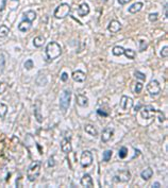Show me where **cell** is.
<instances>
[{
    "label": "cell",
    "instance_id": "10",
    "mask_svg": "<svg viewBox=\"0 0 168 188\" xmlns=\"http://www.w3.org/2000/svg\"><path fill=\"white\" fill-rule=\"evenodd\" d=\"M61 149L64 153L68 154L72 151V146L71 143H70V138H64L62 141H61Z\"/></svg>",
    "mask_w": 168,
    "mask_h": 188
},
{
    "label": "cell",
    "instance_id": "39",
    "mask_svg": "<svg viewBox=\"0 0 168 188\" xmlns=\"http://www.w3.org/2000/svg\"><path fill=\"white\" fill-rule=\"evenodd\" d=\"M61 80H62L63 82H66V81L68 80V74H66V72H63L62 76H61Z\"/></svg>",
    "mask_w": 168,
    "mask_h": 188
},
{
    "label": "cell",
    "instance_id": "45",
    "mask_svg": "<svg viewBox=\"0 0 168 188\" xmlns=\"http://www.w3.org/2000/svg\"><path fill=\"white\" fill-rule=\"evenodd\" d=\"M152 187H153V188H160V187H161V184L157 183V182H155V183H153Z\"/></svg>",
    "mask_w": 168,
    "mask_h": 188
},
{
    "label": "cell",
    "instance_id": "33",
    "mask_svg": "<svg viewBox=\"0 0 168 188\" xmlns=\"http://www.w3.org/2000/svg\"><path fill=\"white\" fill-rule=\"evenodd\" d=\"M157 17H159V14H157V13H151V14H149V16H148L149 20H150L151 23H154V21H157Z\"/></svg>",
    "mask_w": 168,
    "mask_h": 188
},
{
    "label": "cell",
    "instance_id": "12",
    "mask_svg": "<svg viewBox=\"0 0 168 188\" xmlns=\"http://www.w3.org/2000/svg\"><path fill=\"white\" fill-rule=\"evenodd\" d=\"M121 29V24L119 23L118 20H112L110 21L108 26V30L111 33H117L118 31H120Z\"/></svg>",
    "mask_w": 168,
    "mask_h": 188
},
{
    "label": "cell",
    "instance_id": "3",
    "mask_svg": "<svg viewBox=\"0 0 168 188\" xmlns=\"http://www.w3.org/2000/svg\"><path fill=\"white\" fill-rule=\"evenodd\" d=\"M70 11H71V9H70L69 5H67V3H61L55 9V11H54L53 16L56 19H63V18L67 17L69 15Z\"/></svg>",
    "mask_w": 168,
    "mask_h": 188
},
{
    "label": "cell",
    "instance_id": "25",
    "mask_svg": "<svg viewBox=\"0 0 168 188\" xmlns=\"http://www.w3.org/2000/svg\"><path fill=\"white\" fill-rule=\"evenodd\" d=\"M8 114V105L5 103L0 102V118L3 119Z\"/></svg>",
    "mask_w": 168,
    "mask_h": 188
},
{
    "label": "cell",
    "instance_id": "35",
    "mask_svg": "<svg viewBox=\"0 0 168 188\" xmlns=\"http://www.w3.org/2000/svg\"><path fill=\"white\" fill-rule=\"evenodd\" d=\"M25 68L28 70L32 69L33 68V61L32 60H27V62L25 63Z\"/></svg>",
    "mask_w": 168,
    "mask_h": 188
},
{
    "label": "cell",
    "instance_id": "24",
    "mask_svg": "<svg viewBox=\"0 0 168 188\" xmlns=\"http://www.w3.org/2000/svg\"><path fill=\"white\" fill-rule=\"evenodd\" d=\"M10 33V29L8 26H0V38H3V37H7Z\"/></svg>",
    "mask_w": 168,
    "mask_h": 188
},
{
    "label": "cell",
    "instance_id": "9",
    "mask_svg": "<svg viewBox=\"0 0 168 188\" xmlns=\"http://www.w3.org/2000/svg\"><path fill=\"white\" fill-rule=\"evenodd\" d=\"M151 114H157V110H154V108L151 105H147L141 111V115L144 119L150 118Z\"/></svg>",
    "mask_w": 168,
    "mask_h": 188
},
{
    "label": "cell",
    "instance_id": "1",
    "mask_svg": "<svg viewBox=\"0 0 168 188\" xmlns=\"http://www.w3.org/2000/svg\"><path fill=\"white\" fill-rule=\"evenodd\" d=\"M62 54V48L55 42H51L46 47V55H47V61H53L58 58Z\"/></svg>",
    "mask_w": 168,
    "mask_h": 188
},
{
    "label": "cell",
    "instance_id": "2",
    "mask_svg": "<svg viewBox=\"0 0 168 188\" xmlns=\"http://www.w3.org/2000/svg\"><path fill=\"white\" fill-rule=\"evenodd\" d=\"M40 172V161H33L28 169L27 177L30 182H34L38 177Z\"/></svg>",
    "mask_w": 168,
    "mask_h": 188
},
{
    "label": "cell",
    "instance_id": "43",
    "mask_svg": "<svg viewBox=\"0 0 168 188\" xmlns=\"http://www.w3.org/2000/svg\"><path fill=\"white\" fill-rule=\"evenodd\" d=\"M131 0H118V2H119V5H127L128 2H130Z\"/></svg>",
    "mask_w": 168,
    "mask_h": 188
},
{
    "label": "cell",
    "instance_id": "22",
    "mask_svg": "<svg viewBox=\"0 0 168 188\" xmlns=\"http://www.w3.org/2000/svg\"><path fill=\"white\" fill-rule=\"evenodd\" d=\"M84 130H85L86 133H88V134L92 135V136L96 137L97 135H98V131H97V129L95 128L93 124H85V127H84Z\"/></svg>",
    "mask_w": 168,
    "mask_h": 188
},
{
    "label": "cell",
    "instance_id": "29",
    "mask_svg": "<svg viewBox=\"0 0 168 188\" xmlns=\"http://www.w3.org/2000/svg\"><path fill=\"white\" fill-rule=\"evenodd\" d=\"M127 155H128V149L125 148V147H121V148L119 149L118 156L120 157V158H125Z\"/></svg>",
    "mask_w": 168,
    "mask_h": 188
},
{
    "label": "cell",
    "instance_id": "8",
    "mask_svg": "<svg viewBox=\"0 0 168 188\" xmlns=\"http://www.w3.org/2000/svg\"><path fill=\"white\" fill-rule=\"evenodd\" d=\"M131 177V173L129 170H121L120 172H118V174L115 177L117 182H122V183H125L128 182Z\"/></svg>",
    "mask_w": 168,
    "mask_h": 188
},
{
    "label": "cell",
    "instance_id": "4",
    "mask_svg": "<svg viewBox=\"0 0 168 188\" xmlns=\"http://www.w3.org/2000/svg\"><path fill=\"white\" fill-rule=\"evenodd\" d=\"M70 99H71V92L69 89L63 90L62 95L60 97V108L63 112H66L67 108H69Z\"/></svg>",
    "mask_w": 168,
    "mask_h": 188
},
{
    "label": "cell",
    "instance_id": "5",
    "mask_svg": "<svg viewBox=\"0 0 168 188\" xmlns=\"http://www.w3.org/2000/svg\"><path fill=\"white\" fill-rule=\"evenodd\" d=\"M147 90L151 97H157L161 92V86L157 80H151L147 85Z\"/></svg>",
    "mask_w": 168,
    "mask_h": 188
},
{
    "label": "cell",
    "instance_id": "41",
    "mask_svg": "<svg viewBox=\"0 0 168 188\" xmlns=\"http://www.w3.org/2000/svg\"><path fill=\"white\" fill-rule=\"evenodd\" d=\"M97 114L100 115V116H103V117H106L109 116V114L106 112H102V110H98L97 111Z\"/></svg>",
    "mask_w": 168,
    "mask_h": 188
},
{
    "label": "cell",
    "instance_id": "19",
    "mask_svg": "<svg viewBox=\"0 0 168 188\" xmlns=\"http://www.w3.org/2000/svg\"><path fill=\"white\" fill-rule=\"evenodd\" d=\"M45 42H46V38L44 37V36H42V35L36 36V37H34V39H33V45H34V47L40 48L45 44Z\"/></svg>",
    "mask_w": 168,
    "mask_h": 188
},
{
    "label": "cell",
    "instance_id": "47",
    "mask_svg": "<svg viewBox=\"0 0 168 188\" xmlns=\"http://www.w3.org/2000/svg\"><path fill=\"white\" fill-rule=\"evenodd\" d=\"M102 1H108V0H102Z\"/></svg>",
    "mask_w": 168,
    "mask_h": 188
},
{
    "label": "cell",
    "instance_id": "44",
    "mask_svg": "<svg viewBox=\"0 0 168 188\" xmlns=\"http://www.w3.org/2000/svg\"><path fill=\"white\" fill-rule=\"evenodd\" d=\"M167 8H168V5H167V2L165 3V5H164V13H165V18L167 19Z\"/></svg>",
    "mask_w": 168,
    "mask_h": 188
},
{
    "label": "cell",
    "instance_id": "7",
    "mask_svg": "<svg viewBox=\"0 0 168 188\" xmlns=\"http://www.w3.org/2000/svg\"><path fill=\"white\" fill-rule=\"evenodd\" d=\"M133 106V99L130 98V97H127V96H122L120 99V108L122 111L127 112L129 111L130 108H132Z\"/></svg>",
    "mask_w": 168,
    "mask_h": 188
},
{
    "label": "cell",
    "instance_id": "40",
    "mask_svg": "<svg viewBox=\"0 0 168 188\" xmlns=\"http://www.w3.org/2000/svg\"><path fill=\"white\" fill-rule=\"evenodd\" d=\"M54 165H55V163H54V158L53 157H50L49 161H48V167H53Z\"/></svg>",
    "mask_w": 168,
    "mask_h": 188
},
{
    "label": "cell",
    "instance_id": "27",
    "mask_svg": "<svg viewBox=\"0 0 168 188\" xmlns=\"http://www.w3.org/2000/svg\"><path fill=\"white\" fill-rule=\"evenodd\" d=\"M123 54H125L129 60H134L135 58V51H133L132 49H125Z\"/></svg>",
    "mask_w": 168,
    "mask_h": 188
},
{
    "label": "cell",
    "instance_id": "14",
    "mask_svg": "<svg viewBox=\"0 0 168 188\" xmlns=\"http://www.w3.org/2000/svg\"><path fill=\"white\" fill-rule=\"evenodd\" d=\"M71 77L76 82H79V83H82L86 80V74L83 71H81V70H76V71H74Z\"/></svg>",
    "mask_w": 168,
    "mask_h": 188
},
{
    "label": "cell",
    "instance_id": "32",
    "mask_svg": "<svg viewBox=\"0 0 168 188\" xmlns=\"http://www.w3.org/2000/svg\"><path fill=\"white\" fill-rule=\"evenodd\" d=\"M134 76L136 77L137 79H139L141 81H145L146 80V74H143V72H141V71H135L134 72Z\"/></svg>",
    "mask_w": 168,
    "mask_h": 188
},
{
    "label": "cell",
    "instance_id": "30",
    "mask_svg": "<svg viewBox=\"0 0 168 188\" xmlns=\"http://www.w3.org/2000/svg\"><path fill=\"white\" fill-rule=\"evenodd\" d=\"M112 154H113V151L112 150L104 151V153H103V161H110L111 157H112Z\"/></svg>",
    "mask_w": 168,
    "mask_h": 188
},
{
    "label": "cell",
    "instance_id": "17",
    "mask_svg": "<svg viewBox=\"0 0 168 188\" xmlns=\"http://www.w3.org/2000/svg\"><path fill=\"white\" fill-rule=\"evenodd\" d=\"M153 175V170L150 168V167H148V168H146L145 170L143 171V172L141 173V177L143 180H145V181H148L149 179H151V177Z\"/></svg>",
    "mask_w": 168,
    "mask_h": 188
},
{
    "label": "cell",
    "instance_id": "20",
    "mask_svg": "<svg viewBox=\"0 0 168 188\" xmlns=\"http://www.w3.org/2000/svg\"><path fill=\"white\" fill-rule=\"evenodd\" d=\"M40 101H37V103H36L35 105V108H34V115H35V119L38 121V122H43V116H42V114H40Z\"/></svg>",
    "mask_w": 168,
    "mask_h": 188
},
{
    "label": "cell",
    "instance_id": "31",
    "mask_svg": "<svg viewBox=\"0 0 168 188\" xmlns=\"http://www.w3.org/2000/svg\"><path fill=\"white\" fill-rule=\"evenodd\" d=\"M147 47H148V44H147V42L141 39V42H139V52H143L144 50L147 49Z\"/></svg>",
    "mask_w": 168,
    "mask_h": 188
},
{
    "label": "cell",
    "instance_id": "15",
    "mask_svg": "<svg viewBox=\"0 0 168 188\" xmlns=\"http://www.w3.org/2000/svg\"><path fill=\"white\" fill-rule=\"evenodd\" d=\"M88 13H90V5L85 2L81 3L80 7H79V9H78L79 16H86Z\"/></svg>",
    "mask_w": 168,
    "mask_h": 188
},
{
    "label": "cell",
    "instance_id": "36",
    "mask_svg": "<svg viewBox=\"0 0 168 188\" xmlns=\"http://www.w3.org/2000/svg\"><path fill=\"white\" fill-rule=\"evenodd\" d=\"M8 88V84L5 82H0V95L3 94V92L7 90Z\"/></svg>",
    "mask_w": 168,
    "mask_h": 188
},
{
    "label": "cell",
    "instance_id": "38",
    "mask_svg": "<svg viewBox=\"0 0 168 188\" xmlns=\"http://www.w3.org/2000/svg\"><path fill=\"white\" fill-rule=\"evenodd\" d=\"M157 116H159V121H160V122H163V121H165V115L163 114V112L157 110Z\"/></svg>",
    "mask_w": 168,
    "mask_h": 188
},
{
    "label": "cell",
    "instance_id": "18",
    "mask_svg": "<svg viewBox=\"0 0 168 188\" xmlns=\"http://www.w3.org/2000/svg\"><path fill=\"white\" fill-rule=\"evenodd\" d=\"M35 18H36V13L34 11H28L24 14V19L27 20V21H29V23H31V24L35 20Z\"/></svg>",
    "mask_w": 168,
    "mask_h": 188
},
{
    "label": "cell",
    "instance_id": "23",
    "mask_svg": "<svg viewBox=\"0 0 168 188\" xmlns=\"http://www.w3.org/2000/svg\"><path fill=\"white\" fill-rule=\"evenodd\" d=\"M141 9H143V3L136 2V3H134V5H131V7L128 9V11H129V13H131V14H135V13H137V12L141 11Z\"/></svg>",
    "mask_w": 168,
    "mask_h": 188
},
{
    "label": "cell",
    "instance_id": "46",
    "mask_svg": "<svg viewBox=\"0 0 168 188\" xmlns=\"http://www.w3.org/2000/svg\"><path fill=\"white\" fill-rule=\"evenodd\" d=\"M139 108H141V104H138L137 106H135V112H137V111H138Z\"/></svg>",
    "mask_w": 168,
    "mask_h": 188
},
{
    "label": "cell",
    "instance_id": "11",
    "mask_svg": "<svg viewBox=\"0 0 168 188\" xmlns=\"http://www.w3.org/2000/svg\"><path fill=\"white\" fill-rule=\"evenodd\" d=\"M113 134H114V130L112 128H106L103 130L102 135H101V140L102 143H108L111 138H112Z\"/></svg>",
    "mask_w": 168,
    "mask_h": 188
},
{
    "label": "cell",
    "instance_id": "6",
    "mask_svg": "<svg viewBox=\"0 0 168 188\" xmlns=\"http://www.w3.org/2000/svg\"><path fill=\"white\" fill-rule=\"evenodd\" d=\"M80 164L82 167H84V168H86V167L92 165L93 164V154L90 151H88V150L83 151L82 154H81V157H80Z\"/></svg>",
    "mask_w": 168,
    "mask_h": 188
},
{
    "label": "cell",
    "instance_id": "26",
    "mask_svg": "<svg viewBox=\"0 0 168 188\" xmlns=\"http://www.w3.org/2000/svg\"><path fill=\"white\" fill-rule=\"evenodd\" d=\"M123 52H125V49H123L121 46H115L114 48H113V54L116 56H120L123 54Z\"/></svg>",
    "mask_w": 168,
    "mask_h": 188
},
{
    "label": "cell",
    "instance_id": "48",
    "mask_svg": "<svg viewBox=\"0 0 168 188\" xmlns=\"http://www.w3.org/2000/svg\"><path fill=\"white\" fill-rule=\"evenodd\" d=\"M13 1H17V0H13Z\"/></svg>",
    "mask_w": 168,
    "mask_h": 188
},
{
    "label": "cell",
    "instance_id": "21",
    "mask_svg": "<svg viewBox=\"0 0 168 188\" xmlns=\"http://www.w3.org/2000/svg\"><path fill=\"white\" fill-rule=\"evenodd\" d=\"M31 25H32L31 23H29V21H27V20L24 19L23 21L18 25V30L21 31V32H27L28 30L31 28Z\"/></svg>",
    "mask_w": 168,
    "mask_h": 188
},
{
    "label": "cell",
    "instance_id": "42",
    "mask_svg": "<svg viewBox=\"0 0 168 188\" xmlns=\"http://www.w3.org/2000/svg\"><path fill=\"white\" fill-rule=\"evenodd\" d=\"M5 5H7V0H2V5H0V12H3L5 8Z\"/></svg>",
    "mask_w": 168,
    "mask_h": 188
},
{
    "label": "cell",
    "instance_id": "34",
    "mask_svg": "<svg viewBox=\"0 0 168 188\" xmlns=\"http://www.w3.org/2000/svg\"><path fill=\"white\" fill-rule=\"evenodd\" d=\"M141 90H143V84L139 82H137L136 84H135V92H136L137 95L141 94Z\"/></svg>",
    "mask_w": 168,
    "mask_h": 188
},
{
    "label": "cell",
    "instance_id": "13",
    "mask_svg": "<svg viewBox=\"0 0 168 188\" xmlns=\"http://www.w3.org/2000/svg\"><path fill=\"white\" fill-rule=\"evenodd\" d=\"M81 185L83 187H87V188H92L94 187V182H93V179L90 174H84L81 179Z\"/></svg>",
    "mask_w": 168,
    "mask_h": 188
},
{
    "label": "cell",
    "instance_id": "37",
    "mask_svg": "<svg viewBox=\"0 0 168 188\" xmlns=\"http://www.w3.org/2000/svg\"><path fill=\"white\" fill-rule=\"evenodd\" d=\"M161 56L162 58H167L168 56V47L167 46H164L163 49L161 50Z\"/></svg>",
    "mask_w": 168,
    "mask_h": 188
},
{
    "label": "cell",
    "instance_id": "28",
    "mask_svg": "<svg viewBox=\"0 0 168 188\" xmlns=\"http://www.w3.org/2000/svg\"><path fill=\"white\" fill-rule=\"evenodd\" d=\"M5 68V58L2 53H0V74H2Z\"/></svg>",
    "mask_w": 168,
    "mask_h": 188
},
{
    "label": "cell",
    "instance_id": "16",
    "mask_svg": "<svg viewBox=\"0 0 168 188\" xmlns=\"http://www.w3.org/2000/svg\"><path fill=\"white\" fill-rule=\"evenodd\" d=\"M77 104L79 106L85 108V106L88 105V99L84 95H77Z\"/></svg>",
    "mask_w": 168,
    "mask_h": 188
}]
</instances>
